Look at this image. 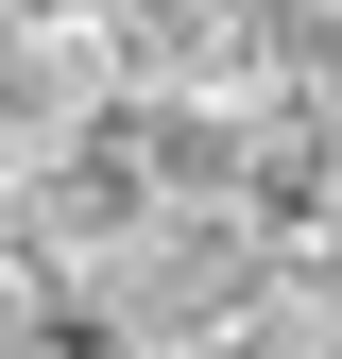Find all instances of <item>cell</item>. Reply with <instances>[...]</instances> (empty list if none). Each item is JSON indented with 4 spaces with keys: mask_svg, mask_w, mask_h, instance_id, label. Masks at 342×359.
<instances>
[{
    "mask_svg": "<svg viewBox=\"0 0 342 359\" xmlns=\"http://www.w3.org/2000/svg\"><path fill=\"white\" fill-rule=\"evenodd\" d=\"M120 52H137V103H223L256 86V0H103Z\"/></svg>",
    "mask_w": 342,
    "mask_h": 359,
    "instance_id": "6da1fadb",
    "label": "cell"
},
{
    "mask_svg": "<svg viewBox=\"0 0 342 359\" xmlns=\"http://www.w3.org/2000/svg\"><path fill=\"white\" fill-rule=\"evenodd\" d=\"M256 69L342 137V0H256Z\"/></svg>",
    "mask_w": 342,
    "mask_h": 359,
    "instance_id": "7a4b0ae2",
    "label": "cell"
},
{
    "mask_svg": "<svg viewBox=\"0 0 342 359\" xmlns=\"http://www.w3.org/2000/svg\"><path fill=\"white\" fill-rule=\"evenodd\" d=\"M69 18H103V0H0V34H69Z\"/></svg>",
    "mask_w": 342,
    "mask_h": 359,
    "instance_id": "3957f363",
    "label": "cell"
},
{
    "mask_svg": "<svg viewBox=\"0 0 342 359\" xmlns=\"http://www.w3.org/2000/svg\"><path fill=\"white\" fill-rule=\"evenodd\" d=\"M18 171H34V137H18V103H0V205H18Z\"/></svg>",
    "mask_w": 342,
    "mask_h": 359,
    "instance_id": "277c9868",
    "label": "cell"
},
{
    "mask_svg": "<svg viewBox=\"0 0 342 359\" xmlns=\"http://www.w3.org/2000/svg\"><path fill=\"white\" fill-rule=\"evenodd\" d=\"M34 359H120V342H103V325H52V342H34Z\"/></svg>",
    "mask_w": 342,
    "mask_h": 359,
    "instance_id": "5b68a950",
    "label": "cell"
}]
</instances>
